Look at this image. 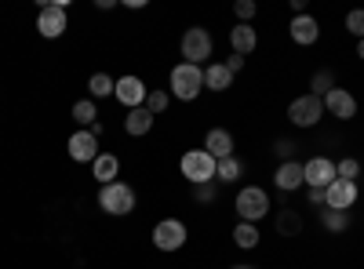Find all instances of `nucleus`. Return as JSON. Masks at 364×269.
<instances>
[{"label":"nucleus","instance_id":"22","mask_svg":"<svg viewBox=\"0 0 364 269\" xmlns=\"http://www.w3.org/2000/svg\"><path fill=\"white\" fill-rule=\"evenodd\" d=\"M113 87H117V80H113L109 73H91V80H87L91 102H99V99H109V95H113Z\"/></svg>","mask_w":364,"mask_h":269},{"label":"nucleus","instance_id":"26","mask_svg":"<svg viewBox=\"0 0 364 269\" xmlns=\"http://www.w3.org/2000/svg\"><path fill=\"white\" fill-rule=\"evenodd\" d=\"M95 116H99V106L91 102V99H80V102L73 106V121H77L80 128H91V124H95Z\"/></svg>","mask_w":364,"mask_h":269},{"label":"nucleus","instance_id":"32","mask_svg":"<svg viewBox=\"0 0 364 269\" xmlns=\"http://www.w3.org/2000/svg\"><path fill=\"white\" fill-rule=\"evenodd\" d=\"M215 197H219L215 182H204V186H193V200H197V204H215Z\"/></svg>","mask_w":364,"mask_h":269},{"label":"nucleus","instance_id":"14","mask_svg":"<svg viewBox=\"0 0 364 269\" xmlns=\"http://www.w3.org/2000/svg\"><path fill=\"white\" fill-rule=\"evenodd\" d=\"M353 204H357V182L336 178V182L328 186V207H336V212H350Z\"/></svg>","mask_w":364,"mask_h":269},{"label":"nucleus","instance_id":"12","mask_svg":"<svg viewBox=\"0 0 364 269\" xmlns=\"http://www.w3.org/2000/svg\"><path fill=\"white\" fill-rule=\"evenodd\" d=\"M321 102H324V109L331 116H339V121H353V116H357V99L346 92V87H331Z\"/></svg>","mask_w":364,"mask_h":269},{"label":"nucleus","instance_id":"2","mask_svg":"<svg viewBox=\"0 0 364 269\" xmlns=\"http://www.w3.org/2000/svg\"><path fill=\"white\" fill-rule=\"evenodd\" d=\"M178 51H182V58H186L190 66L204 70L211 62V51H215V37H211L204 26H190L186 33H182V40H178Z\"/></svg>","mask_w":364,"mask_h":269},{"label":"nucleus","instance_id":"10","mask_svg":"<svg viewBox=\"0 0 364 269\" xmlns=\"http://www.w3.org/2000/svg\"><path fill=\"white\" fill-rule=\"evenodd\" d=\"M146 95H149V87H146V84H142V77H135V73L120 77V80H117V87H113V99H117L120 106H128V109L146 106Z\"/></svg>","mask_w":364,"mask_h":269},{"label":"nucleus","instance_id":"37","mask_svg":"<svg viewBox=\"0 0 364 269\" xmlns=\"http://www.w3.org/2000/svg\"><path fill=\"white\" fill-rule=\"evenodd\" d=\"M233 269H252V265H233Z\"/></svg>","mask_w":364,"mask_h":269},{"label":"nucleus","instance_id":"33","mask_svg":"<svg viewBox=\"0 0 364 269\" xmlns=\"http://www.w3.org/2000/svg\"><path fill=\"white\" fill-rule=\"evenodd\" d=\"M273 149H277V157H281V164H284V160H299V157H295V142H291V138H281V142L273 146Z\"/></svg>","mask_w":364,"mask_h":269},{"label":"nucleus","instance_id":"3","mask_svg":"<svg viewBox=\"0 0 364 269\" xmlns=\"http://www.w3.org/2000/svg\"><path fill=\"white\" fill-rule=\"evenodd\" d=\"M215 168H219V160L211 157L208 149H190V153H182V160H178V171L190 186L215 182Z\"/></svg>","mask_w":364,"mask_h":269},{"label":"nucleus","instance_id":"4","mask_svg":"<svg viewBox=\"0 0 364 269\" xmlns=\"http://www.w3.org/2000/svg\"><path fill=\"white\" fill-rule=\"evenodd\" d=\"M37 29L44 40H58L70 29V0H48L37 11Z\"/></svg>","mask_w":364,"mask_h":269},{"label":"nucleus","instance_id":"17","mask_svg":"<svg viewBox=\"0 0 364 269\" xmlns=\"http://www.w3.org/2000/svg\"><path fill=\"white\" fill-rule=\"evenodd\" d=\"M306 178H302V164L299 160H284L281 168H277V175H273V186H277L281 193H291V190H299Z\"/></svg>","mask_w":364,"mask_h":269},{"label":"nucleus","instance_id":"28","mask_svg":"<svg viewBox=\"0 0 364 269\" xmlns=\"http://www.w3.org/2000/svg\"><path fill=\"white\" fill-rule=\"evenodd\" d=\"M168 102H171V95H168V92H161V87H154V92L146 95V109L154 113V116H157V113H164V109H168Z\"/></svg>","mask_w":364,"mask_h":269},{"label":"nucleus","instance_id":"36","mask_svg":"<svg viewBox=\"0 0 364 269\" xmlns=\"http://www.w3.org/2000/svg\"><path fill=\"white\" fill-rule=\"evenodd\" d=\"M357 58H364V40H357Z\"/></svg>","mask_w":364,"mask_h":269},{"label":"nucleus","instance_id":"11","mask_svg":"<svg viewBox=\"0 0 364 269\" xmlns=\"http://www.w3.org/2000/svg\"><path fill=\"white\" fill-rule=\"evenodd\" d=\"M66 153H70V160H77V164H95V157H99V138L91 135L87 128H80V131L70 135Z\"/></svg>","mask_w":364,"mask_h":269},{"label":"nucleus","instance_id":"6","mask_svg":"<svg viewBox=\"0 0 364 269\" xmlns=\"http://www.w3.org/2000/svg\"><path fill=\"white\" fill-rule=\"evenodd\" d=\"M233 207H237V219L240 222H259V219L269 215V197H266L262 186H245V190L237 193Z\"/></svg>","mask_w":364,"mask_h":269},{"label":"nucleus","instance_id":"31","mask_svg":"<svg viewBox=\"0 0 364 269\" xmlns=\"http://www.w3.org/2000/svg\"><path fill=\"white\" fill-rule=\"evenodd\" d=\"M346 29H350L357 40H364V8H357V11L346 15Z\"/></svg>","mask_w":364,"mask_h":269},{"label":"nucleus","instance_id":"29","mask_svg":"<svg viewBox=\"0 0 364 269\" xmlns=\"http://www.w3.org/2000/svg\"><path fill=\"white\" fill-rule=\"evenodd\" d=\"M336 171H339V178H346V182H357V175H360V160H357V157H346V160H339V164H336Z\"/></svg>","mask_w":364,"mask_h":269},{"label":"nucleus","instance_id":"24","mask_svg":"<svg viewBox=\"0 0 364 269\" xmlns=\"http://www.w3.org/2000/svg\"><path fill=\"white\" fill-rule=\"evenodd\" d=\"M240 175H245V164H240L237 157H226V160H219V168H215L219 182H237Z\"/></svg>","mask_w":364,"mask_h":269},{"label":"nucleus","instance_id":"23","mask_svg":"<svg viewBox=\"0 0 364 269\" xmlns=\"http://www.w3.org/2000/svg\"><path fill=\"white\" fill-rule=\"evenodd\" d=\"M321 226L328 233H346L350 229V212H336V207H324L321 212Z\"/></svg>","mask_w":364,"mask_h":269},{"label":"nucleus","instance_id":"20","mask_svg":"<svg viewBox=\"0 0 364 269\" xmlns=\"http://www.w3.org/2000/svg\"><path fill=\"white\" fill-rule=\"evenodd\" d=\"M259 241H262V233H259L255 222H237V226H233V244H237L240 251H255Z\"/></svg>","mask_w":364,"mask_h":269},{"label":"nucleus","instance_id":"21","mask_svg":"<svg viewBox=\"0 0 364 269\" xmlns=\"http://www.w3.org/2000/svg\"><path fill=\"white\" fill-rule=\"evenodd\" d=\"M230 84H233V73L223 62H208L204 66V87H211V92H226Z\"/></svg>","mask_w":364,"mask_h":269},{"label":"nucleus","instance_id":"25","mask_svg":"<svg viewBox=\"0 0 364 269\" xmlns=\"http://www.w3.org/2000/svg\"><path fill=\"white\" fill-rule=\"evenodd\" d=\"M277 233H284V236H295V233H302V219H299V212H295V207H284V212L277 215Z\"/></svg>","mask_w":364,"mask_h":269},{"label":"nucleus","instance_id":"27","mask_svg":"<svg viewBox=\"0 0 364 269\" xmlns=\"http://www.w3.org/2000/svg\"><path fill=\"white\" fill-rule=\"evenodd\" d=\"M310 87H314V92H310V95H317V99H324V95L331 92V87H336V77H331L328 70H317V73H314V80H310Z\"/></svg>","mask_w":364,"mask_h":269},{"label":"nucleus","instance_id":"13","mask_svg":"<svg viewBox=\"0 0 364 269\" xmlns=\"http://www.w3.org/2000/svg\"><path fill=\"white\" fill-rule=\"evenodd\" d=\"M288 37H291L299 48H310V44H317V37H321V22H317L314 15H295L291 26H288Z\"/></svg>","mask_w":364,"mask_h":269},{"label":"nucleus","instance_id":"5","mask_svg":"<svg viewBox=\"0 0 364 269\" xmlns=\"http://www.w3.org/2000/svg\"><path fill=\"white\" fill-rule=\"evenodd\" d=\"M99 207H102L106 215H132L135 212V190L117 178V182H109V186L99 190Z\"/></svg>","mask_w":364,"mask_h":269},{"label":"nucleus","instance_id":"16","mask_svg":"<svg viewBox=\"0 0 364 269\" xmlns=\"http://www.w3.org/2000/svg\"><path fill=\"white\" fill-rule=\"evenodd\" d=\"M204 149L215 160H226V157H233V135L226 131V128H211L208 135H204Z\"/></svg>","mask_w":364,"mask_h":269},{"label":"nucleus","instance_id":"9","mask_svg":"<svg viewBox=\"0 0 364 269\" xmlns=\"http://www.w3.org/2000/svg\"><path fill=\"white\" fill-rule=\"evenodd\" d=\"M302 178H306L310 190H328V186L339 178L336 160H328V157H310L306 164H302Z\"/></svg>","mask_w":364,"mask_h":269},{"label":"nucleus","instance_id":"15","mask_svg":"<svg viewBox=\"0 0 364 269\" xmlns=\"http://www.w3.org/2000/svg\"><path fill=\"white\" fill-rule=\"evenodd\" d=\"M230 48H233V55H240V58H245V55H252V51L259 48V33H255L252 26L237 22V26L230 29Z\"/></svg>","mask_w":364,"mask_h":269},{"label":"nucleus","instance_id":"7","mask_svg":"<svg viewBox=\"0 0 364 269\" xmlns=\"http://www.w3.org/2000/svg\"><path fill=\"white\" fill-rule=\"evenodd\" d=\"M186 222L182 219H161L154 226V248L157 251H178L182 244H186Z\"/></svg>","mask_w":364,"mask_h":269},{"label":"nucleus","instance_id":"30","mask_svg":"<svg viewBox=\"0 0 364 269\" xmlns=\"http://www.w3.org/2000/svg\"><path fill=\"white\" fill-rule=\"evenodd\" d=\"M255 0H237L233 4V15H237V22H245V26H252V18H255Z\"/></svg>","mask_w":364,"mask_h":269},{"label":"nucleus","instance_id":"34","mask_svg":"<svg viewBox=\"0 0 364 269\" xmlns=\"http://www.w3.org/2000/svg\"><path fill=\"white\" fill-rule=\"evenodd\" d=\"M310 204H317L324 212V207H328V190H310Z\"/></svg>","mask_w":364,"mask_h":269},{"label":"nucleus","instance_id":"1","mask_svg":"<svg viewBox=\"0 0 364 269\" xmlns=\"http://www.w3.org/2000/svg\"><path fill=\"white\" fill-rule=\"evenodd\" d=\"M200 92H204V70L190 66V62H178L168 77V95L178 102H193Z\"/></svg>","mask_w":364,"mask_h":269},{"label":"nucleus","instance_id":"18","mask_svg":"<svg viewBox=\"0 0 364 269\" xmlns=\"http://www.w3.org/2000/svg\"><path fill=\"white\" fill-rule=\"evenodd\" d=\"M124 131H128L132 138H142V135H149V131H154V113H149L146 106H139V109H128V116H124Z\"/></svg>","mask_w":364,"mask_h":269},{"label":"nucleus","instance_id":"35","mask_svg":"<svg viewBox=\"0 0 364 269\" xmlns=\"http://www.w3.org/2000/svg\"><path fill=\"white\" fill-rule=\"evenodd\" d=\"M230 73H240V70H245V58H240V55H230V62H223Z\"/></svg>","mask_w":364,"mask_h":269},{"label":"nucleus","instance_id":"8","mask_svg":"<svg viewBox=\"0 0 364 269\" xmlns=\"http://www.w3.org/2000/svg\"><path fill=\"white\" fill-rule=\"evenodd\" d=\"M321 116H324V102H321L317 95H299V99H291V106H288V121H291L295 128H314Z\"/></svg>","mask_w":364,"mask_h":269},{"label":"nucleus","instance_id":"19","mask_svg":"<svg viewBox=\"0 0 364 269\" xmlns=\"http://www.w3.org/2000/svg\"><path fill=\"white\" fill-rule=\"evenodd\" d=\"M91 175H95L99 186H109V182H117V175H120V160L113 153H99L95 164H91Z\"/></svg>","mask_w":364,"mask_h":269}]
</instances>
